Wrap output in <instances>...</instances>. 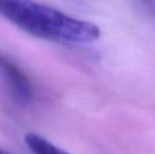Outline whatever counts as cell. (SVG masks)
<instances>
[{"instance_id": "obj_1", "label": "cell", "mask_w": 155, "mask_h": 154, "mask_svg": "<svg viewBox=\"0 0 155 154\" xmlns=\"http://www.w3.org/2000/svg\"><path fill=\"white\" fill-rule=\"evenodd\" d=\"M0 16L30 35L58 42L89 43L101 34L94 23L35 0H0Z\"/></svg>"}, {"instance_id": "obj_2", "label": "cell", "mask_w": 155, "mask_h": 154, "mask_svg": "<svg viewBox=\"0 0 155 154\" xmlns=\"http://www.w3.org/2000/svg\"><path fill=\"white\" fill-rule=\"evenodd\" d=\"M0 75L13 96L20 103H29L33 96V89L25 73L8 57L0 52Z\"/></svg>"}, {"instance_id": "obj_3", "label": "cell", "mask_w": 155, "mask_h": 154, "mask_svg": "<svg viewBox=\"0 0 155 154\" xmlns=\"http://www.w3.org/2000/svg\"><path fill=\"white\" fill-rule=\"evenodd\" d=\"M25 142L33 154H70L52 144L43 136L32 132L25 136Z\"/></svg>"}, {"instance_id": "obj_4", "label": "cell", "mask_w": 155, "mask_h": 154, "mask_svg": "<svg viewBox=\"0 0 155 154\" xmlns=\"http://www.w3.org/2000/svg\"><path fill=\"white\" fill-rule=\"evenodd\" d=\"M0 154H11V153L5 152V151H3V150H1V149H0Z\"/></svg>"}]
</instances>
